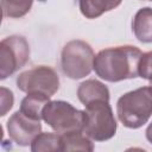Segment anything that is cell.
I'll use <instances>...</instances> for the list:
<instances>
[{
	"label": "cell",
	"mask_w": 152,
	"mask_h": 152,
	"mask_svg": "<svg viewBox=\"0 0 152 152\" xmlns=\"http://www.w3.org/2000/svg\"><path fill=\"white\" fill-rule=\"evenodd\" d=\"M142 52L133 45H121L101 50L94 58L95 74L107 82H120L138 77Z\"/></svg>",
	"instance_id": "1"
},
{
	"label": "cell",
	"mask_w": 152,
	"mask_h": 152,
	"mask_svg": "<svg viewBox=\"0 0 152 152\" xmlns=\"http://www.w3.org/2000/svg\"><path fill=\"white\" fill-rule=\"evenodd\" d=\"M116 114L127 128L137 129L144 126L152 115V86L140 87L120 96Z\"/></svg>",
	"instance_id": "2"
},
{
	"label": "cell",
	"mask_w": 152,
	"mask_h": 152,
	"mask_svg": "<svg viewBox=\"0 0 152 152\" xmlns=\"http://www.w3.org/2000/svg\"><path fill=\"white\" fill-rule=\"evenodd\" d=\"M86 122L83 133L95 141H106L112 139L118 128L109 101L95 100L84 104Z\"/></svg>",
	"instance_id": "3"
},
{
	"label": "cell",
	"mask_w": 152,
	"mask_h": 152,
	"mask_svg": "<svg viewBox=\"0 0 152 152\" xmlns=\"http://www.w3.org/2000/svg\"><path fill=\"white\" fill-rule=\"evenodd\" d=\"M94 58L95 53L87 42L80 39L70 40L62 49V71L66 77L71 80L83 78L91 72Z\"/></svg>",
	"instance_id": "4"
},
{
	"label": "cell",
	"mask_w": 152,
	"mask_h": 152,
	"mask_svg": "<svg viewBox=\"0 0 152 152\" xmlns=\"http://www.w3.org/2000/svg\"><path fill=\"white\" fill-rule=\"evenodd\" d=\"M43 120L57 133L83 131L86 112L62 100L49 101L43 109Z\"/></svg>",
	"instance_id": "5"
},
{
	"label": "cell",
	"mask_w": 152,
	"mask_h": 152,
	"mask_svg": "<svg viewBox=\"0 0 152 152\" xmlns=\"http://www.w3.org/2000/svg\"><path fill=\"white\" fill-rule=\"evenodd\" d=\"M30 59V45L23 36H11L0 43V78L5 80Z\"/></svg>",
	"instance_id": "6"
},
{
	"label": "cell",
	"mask_w": 152,
	"mask_h": 152,
	"mask_svg": "<svg viewBox=\"0 0 152 152\" xmlns=\"http://www.w3.org/2000/svg\"><path fill=\"white\" fill-rule=\"evenodd\" d=\"M17 87L26 94L43 93L51 97L59 89V77L52 68L39 65L19 74Z\"/></svg>",
	"instance_id": "7"
},
{
	"label": "cell",
	"mask_w": 152,
	"mask_h": 152,
	"mask_svg": "<svg viewBox=\"0 0 152 152\" xmlns=\"http://www.w3.org/2000/svg\"><path fill=\"white\" fill-rule=\"evenodd\" d=\"M6 128L10 139L17 145L28 146L42 132V124L39 120H33L20 110H17L8 119Z\"/></svg>",
	"instance_id": "8"
},
{
	"label": "cell",
	"mask_w": 152,
	"mask_h": 152,
	"mask_svg": "<svg viewBox=\"0 0 152 152\" xmlns=\"http://www.w3.org/2000/svg\"><path fill=\"white\" fill-rule=\"evenodd\" d=\"M132 30L139 42L152 43V7H142L135 13Z\"/></svg>",
	"instance_id": "9"
},
{
	"label": "cell",
	"mask_w": 152,
	"mask_h": 152,
	"mask_svg": "<svg viewBox=\"0 0 152 152\" xmlns=\"http://www.w3.org/2000/svg\"><path fill=\"white\" fill-rule=\"evenodd\" d=\"M77 97L83 104L95 100L109 101V90L102 82L97 80H86L78 86Z\"/></svg>",
	"instance_id": "10"
},
{
	"label": "cell",
	"mask_w": 152,
	"mask_h": 152,
	"mask_svg": "<svg viewBox=\"0 0 152 152\" xmlns=\"http://www.w3.org/2000/svg\"><path fill=\"white\" fill-rule=\"evenodd\" d=\"M49 101L50 96L43 93H28L21 100L19 110L26 116L40 121V119H43V109Z\"/></svg>",
	"instance_id": "11"
},
{
	"label": "cell",
	"mask_w": 152,
	"mask_h": 152,
	"mask_svg": "<svg viewBox=\"0 0 152 152\" xmlns=\"http://www.w3.org/2000/svg\"><path fill=\"white\" fill-rule=\"evenodd\" d=\"M122 0H78L80 11L87 19H95L116 8Z\"/></svg>",
	"instance_id": "12"
},
{
	"label": "cell",
	"mask_w": 152,
	"mask_h": 152,
	"mask_svg": "<svg viewBox=\"0 0 152 152\" xmlns=\"http://www.w3.org/2000/svg\"><path fill=\"white\" fill-rule=\"evenodd\" d=\"M62 151H94L91 139L87 137L83 131H75L61 134Z\"/></svg>",
	"instance_id": "13"
},
{
	"label": "cell",
	"mask_w": 152,
	"mask_h": 152,
	"mask_svg": "<svg viewBox=\"0 0 152 152\" xmlns=\"http://www.w3.org/2000/svg\"><path fill=\"white\" fill-rule=\"evenodd\" d=\"M32 152H55L62 151V137L59 133L40 132L31 142Z\"/></svg>",
	"instance_id": "14"
},
{
	"label": "cell",
	"mask_w": 152,
	"mask_h": 152,
	"mask_svg": "<svg viewBox=\"0 0 152 152\" xmlns=\"http://www.w3.org/2000/svg\"><path fill=\"white\" fill-rule=\"evenodd\" d=\"M33 0H1L2 15L7 18H21L30 12Z\"/></svg>",
	"instance_id": "15"
},
{
	"label": "cell",
	"mask_w": 152,
	"mask_h": 152,
	"mask_svg": "<svg viewBox=\"0 0 152 152\" xmlns=\"http://www.w3.org/2000/svg\"><path fill=\"white\" fill-rule=\"evenodd\" d=\"M138 75L141 78L152 82V51L141 55L138 66Z\"/></svg>",
	"instance_id": "16"
},
{
	"label": "cell",
	"mask_w": 152,
	"mask_h": 152,
	"mask_svg": "<svg viewBox=\"0 0 152 152\" xmlns=\"http://www.w3.org/2000/svg\"><path fill=\"white\" fill-rule=\"evenodd\" d=\"M0 91H1V114L0 115L5 116L6 113L13 107L14 97H13V93L5 87H1Z\"/></svg>",
	"instance_id": "17"
},
{
	"label": "cell",
	"mask_w": 152,
	"mask_h": 152,
	"mask_svg": "<svg viewBox=\"0 0 152 152\" xmlns=\"http://www.w3.org/2000/svg\"><path fill=\"white\" fill-rule=\"evenodd\" d=\"M145 134H146V139L152 144V122L147 126V128H146V132H145Z\"/></svg>",
	"instance_id": "18"
},
{
	"label": "cell",
	"mask_w": 152,
	"mask_h": 152,
	"mask_svg": "<svg viewBox=\"0 0 152 152\" xmlns=\"http://www.w3.org/2000/svg\"><path fill=\"white\" fill-rule=\"evenodd\" d=\"M150 86H152V82H150Z\"/></svg>",
	"instance_id": "19"
},
{
	"label": "cell",
	"mask_w": 152,
	"mask_h": 152,
	"mask_svg": "<svg viewBox=\"0 0 152 152\" xmlns=\"http://www.w3.org/2000/svg\"><path fill=\"white\" fill-rule=\"evenodd\" d=\"M148 1H152V0H148Z\"/></svg>",
	"instance_id": "20"
}]
</instances>
